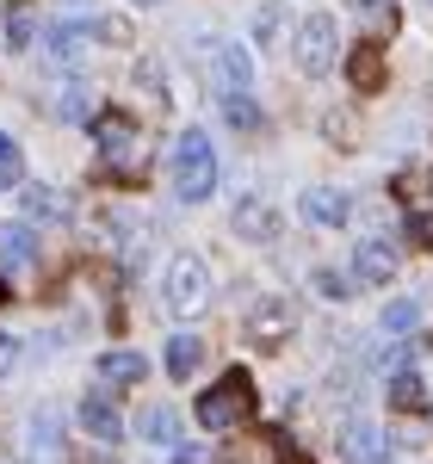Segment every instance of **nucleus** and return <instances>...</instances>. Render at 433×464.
<instances>
[{
  "label": "nucleus",
  "instance_id": "nucleus-7",
  "mask_svg": "<svg viewBox=\"0 0 433 464\" xmlns=\"http://www.w3.org/2000/svg\"><path fill=\"white\" fill-rule=\"evenodd\" d=\"M242 334H248L260 353L285 347V334H291V304H285V297H254L248 316H242Z\"/></svg>",
  "mask_w": 433,
  "mask_h": 464
},
{
  "label": "nucleus",
  "instance_id": "nucleus-6",
  "mask_svg": "<svg viewBox=\"0 0 433 464\" xmlns=\"http://www.w3.org/2000/svg\"><path fill=\"white\" fill-rule=\"evenodd\" d=\"M198 56H205V74H211L216 93H248L254 87V56L236 37H198Z\"/></svg>",
  "mask_w": 433,
  "mask_h": 464
},
{
  "label": "nucleus",
  "instance_id": "nucleus-28",
  "mask_svg": "<svg viewBox=\"0 0 433 464\" xmlns=\"http://www.w3.org/2000/svg\"><path fill=\"white\" fill-rule=\"evenodd\" d=\"M279 32H285V6H260L254 13V44H279Z\"/></svg>",
  "mask_w": 433,
  "mask_h": 464
},
{
  "label": "nucleus",
  "instance_id": "nucleus-23",
  "mask_svg": "<svg viewBox=\"0 0 433 464\" xmlns=\"http://www.w3.org/2000/svg\"><path fill=\"white\" fill-rule=\"evenodd\" d=\"M87 37H100V44H111V50H124L137 32H130V19H124V13H100V19L87 25Z\"/></svg>",
  "mask_w": 433,
  "mask_h": 464
},
{
  "label": "nucleus",
  "instance_id": "nucleus-10",
  "mask_svg": "<svg viewBox=\"0 0 433 464\" xmlns=\"http://www.w3.org/2000/svg\"><path fill=\"white\" fill-rule=\"evenodd\" d=\"M279 229H285L279 205H266V198H242L236 205V236L242 242H279Z\"/></svg>",
  "mask_w": 433,
  "mask_h": 464
},
{
  "label": "nucleus",
  "instance_id": "nucleus-11",
  "mask_svg": "<svg viewBox=\"0 0 433 464\" xmlns=\"http://www.w3.org/2000/svg\"><path fill=\"white\" fill-rule=\"evenodd\" d=\"M297 205H303L310 223H322V229H341V223L353 217V198H347L341 186H303V198H297Z\"/></svg>",
  "mask_w": 433,
  "mask_h": 464
},
{
  "label": "nucleus",
  "instance_id": "nucleus-31",
  "mask_svg": "<svg viewBox=\"0 0 433 464\" xmlns=\"http://www.w3.org/2000/svg\"><path fill=\"white\" fill-rule=\"evenodd\" d=\"M6 44L25 50V44H32V19H13V25H6Z\"/></svg>",
  "mask_w": 433,
  "mask_h": 464
},
{
  "label": "nucleus",
  "instance_id": "nucleus-3",
  "mask_svg": "<svg viewBox=\"0 0 433 464\" xmlns=\"http://www.w3.org/2000/svg\"><path fill=\"white\" fill-rule=\"evenodd\" d=\"M168 161H174V192H180L186 205H205L216 192V149L205 130H180Z\"/></svg>",
  "mask_w": 433,
  "mask_h": 464
},
{
  "label": "nucleus",
  "instance_id": "nucleus-25",
  "mask_svg": "<svg viewBox=\"0 0 433 464\" xmlns=\"http://www.w3.org/2000/svg\"><path fill=\"white\" fill-rule=\"evenodd\" d=\"M223 118H229L236 130H260V106H254L248 93H223Z\"/></svg>",
  "mask_w": 433,
  "mask_h": 464
},
{
  "label": "nucleus",
  "instance_id": "nucleus-5",
  "mask_svg": "<svg viewBox=\"0 0 433 464\" xmlns=\"http://www.w3.org/2000/svg\"><path fill=\"white\" fill-rule=\"evenodd\" d=\"M291 56H297L303 74H328L334 56H341V19H334V13H310V19L297 25V37H291Z\"/></svg>",
  "mask_w": 433,
  "mask_h": 464
},
{
  "label": "nucleus",
  "instance_id": "nucleus-2",
  "mask_svg": "<svg viewBox=\"0 0 433 464\" xmlns=\"http://www.w3.org/2000/svg\"><path fill=\"white\" fill-rule=\"evenodd\" d=\"M192 415H198V428H211V433H236L254 415V378L248 372H223L211 391H198Z\"/></svg>",
  "mask_w": 433,
  "mask_h": 464
},
{
  "label": "nucleus",
  "instance_id": "nucleus-24",
  "mask_svg": "<svg viewBox=\"0 0 433 464\" xmlns=\"http://www.w3.org/2000/svg\"><path fill=\"white\" fill-rule=\"evenodd\" d=\"M137 87L149 93V106H168V69H161L155 56H143V63H137Z\"/></svg>",
  "mask_w": 433,
  "mask_h": 464
},
{
  "label": "nucleus",
  "instance_id": "nucleus-20",
  "mask_svg": "<svg viewBox=\"0 0 433 464\" xmlns=\"http://www.w3.org/2000/svg\"><path fill=\"white\" fill-rule=\"evenodd\" d=\"M137 433H143L149 446H174V440H180V415H174L168 402H149L143 415H137Z\"/></svg>",
  "mask_w": 433,
  "mask_h": 464
},
{
  "label": "nucleus",
  "instance_id": "nucleus-14",
  "mask_svg": "<svg viewBox=\"0 0 433 464\" xmlns=\"http://www.w3.org/2000/svg\"><path fill=\"white\" fill-rule=\"evenodd\" d=\"M74 192L69 186H25V223H69Z\"/></svg>",
  "mask_w": 433,
  "mask_h": 464
},
{
  "label": "nucleus",
  "instance_id": "nucleus-9",
  "mask_svg": "<svg viewBox=\"0 0 433 464\" xmlns=\"http://www.w3.org/2000/svg\"><path fill=\"white\" fill-rule=\"evenodd\" d=\"M341 459L347 464H390V433L378 421H347L341 428Z\"/></svg>",
  "mask_w": 433,
  "mask_h": 464
},
{
  "label": "nucleus",
  "instance_id": "nucleus-34",
  "mask_svg": "<svg viewBox=\"0 0 433 464\" xmlns=\"http://www.w3.org/2000/svg\"><path fill=\"white\" fill-rule=\"evenodd\" d=\"M174 464H198V452H174Z\"/></svg>",
  "mask_w": 433,
  "mask_h": 464
},
{
  "label": "nucleus",
  "instance_id": "nucleus-27",
  "mask_svg": "<svg viewBox=\"0 0 433 464\" xmlns=\"http://www.w3.org/2000/svg\"><path fill=\"white\" fill-rule=\"evenodd\" d=\"M19 179H25V155H19L13 137H0V192H13Z\"/></svg>",
  "mask_w": 433,
  "mask_h": 464
},
{
  "label": "nucleus",
  "instance_id": "nucleus-32",
  "mask_svg": "<svg viewBox=\"0 0 433 464\" xmlns=\"http://www.w3.org/2000/svg\"><path fill=\"white\" fill-rule=\"evenodd\" d=\"M328 137L334 143H353V118H328Z\"/></svg>",
  "mask_w": 433,
  "mask_h": 464
},
{
  "label": "nucleus",
  "instance_id": "nucleus-18",
  "mask_svg": "<svg viewBox=\"0 0 433 464\" xmlns=\"http://www.w3.org/2000/svg\"><path fill=\"white\" fill-rule=\"evenodd\" d=\"M100 378H106L111 391H124V384H143L149 378V359L130 353V347H111V353H100Z\"/></svg>",
  "mask_w": 433,
  "mask_h": 464
},
{
  "label": "nucleus",
  "instance_id": "nucleus-16",
  "mask_svg": "<svg viewBox=\"0 0 433 464\" xmlns=\"http://www.w3.org/2000/svg\"><path fill=\"white\" fill-rule=\"evenodd\" d=\"M0 266H6V273H25V266H37V236H32V223H6V229H0Z\"/></svg>",
  "mask_w": 433,
  "mask_h": 464
},
{
  "label": "nucleus",
  "instance_id": "nucleus-12",
  "mask_svg": "<svg viewBox=\"0 0 433 464\" xmlns=\"http://www.w3.org/2000/svg\"><path fill=\"white\" fill-rule=\"evenodd\" d=\"M229 464H285V433L260 428V433H242V440H229Z\"/></svg>",
  "mask_w": 433,
  "mask_h": 464
},
{
  "label": "nucleus",
  "instance_id": "nucleus-17",
  "mask_svg": "<svg viewBox=\"0 0 433 464\" xmlns=\"http://www.w3.org/2000/svg\"><path fill=\"white\" fill-rule=\"evenodd\" d=\"M87 44H93V37H87V25H69V19H63V25H50V32H43V56L69 69V63H81V56H87Z\"/></svg>",
  "mask_w": 433,
  "mask_h": 464
},
{
  "label": "nucleus",
  "instance_id": "nucleus-21",
  "mask_svg": "<svg viewBox=\"0 0 433 464\" xmlns=\"http://www.w3.org/2000/svg\"><path fill=\"white\" fill-rule=\"evenodd\" d=\"M378 322H384V334H390V341H409V334L421 328V304H415V297H390Z\"/></svg>",
  "mask_w": 433,
  "mask_h": 464
},
{
  "label": "nucleus",
  "instance_id": "nucleus-29",
  "mask_svg": "<svg viewBox=\"0 0 433 464\" xmlns=\"http://www.w3.org/2000/svg\"><path fill=\"white\" fill-rule=\"evenodd\" d=\"M316 291H322V297H353V279H347V273H334V266H322V273H316Z\"/></svg>",
  "mask_w": 433,
  "mask_h": 464
},
{
  "label": "nucleus",
  "instance_id": "nucleus-19",
  "mask_svg": "<svg viewBox=\"0 0 433 464\" xmlns=\"http://www.w3.org/2000/svg\"><path fill=\"white\" fill-rule=\"evenodd\" d=\"M353 19L365 25V37L371 44H384V37L402 25V13H397V0H353Z\"/></svg>",
  "mask_w": 433,
  "mask_h": 464
},
{
  "label": "nucleus",
  "instance_id": "nucleus-30",
  "mask_svg": "<svg viewBox=\"0 0 433 464\" xmlns=\"http://www.w3.org/2000/svg\"><path fill=\"white\" fill-rule=\"evenodd\" d=\"M409 236H415L421 248H433V211H415V217H409Z\"/></svg>",
  "mask_w": 433,
  "mask_h": 464
},
{
  "label": "nucleus",
  "instance_id": "nucleus-33",
  "mask_svg": "<svg viewBox=\"0 0 433 464\" xmlns=\"http://www.w3.org/2000/svg\"><path fill=\"white\" fill-rule=\"evenodd\" d=\"M13 353H19V341H13V334L0 328V365H13Z\"/></svg>",
  "mask_w": 433,
  "mask_h": 464
},
{
  "label": "nucleus",
  "instance_id": "nucleus-1",
  "mask_svg": "<svg viewBox=\"0 0 433 464\" xmlns=\"http://www.w3.org/2000/svg\"><path fill=\"white\" fill-rule=\"evenodd\" d=\"M93 143H100V174L106 179H143L149 143L124 111H100V118H93Z\"/></svg>",
  "mask_w": 433,
  "mask_h": 464
},
{
  "label": "nucleus",
  "instance_id": "nucleus-22",
  "mask_svg": "<svg viewBox=\"0 0 433 464\" xmlns=\"http://www.w3.org/2000/svg\"><path fill=\"white\" fill-rule=\"evenodd\" d=\"M198 359H205V341H198V334H174V341H168V372H174L180 384L198 372Z\"/></svg>",
  "mask_w": 433,
  "mask_h": 464
},
{
  "label": "nucleus",
  "instance_id": "nucleus-13",
  "mask_svg": "<svg viewBox=\"0 0 433 464\" xmlns=\"http://www.w3.org/2000/svg\"><path fill=\"white\" fill-rule=\"evenodd\" d=\"M81 433H87V440H100V446H111V440H124V421H118V409H111V396L100 391H87L81 396Z\"/></svg>",
  "mask_w": 433,
  "mask_h": 464
},
{
  "label": "nucleus",
  "instance_id": "nucleus-8",
  "mask_svg": "<svg viewBox=\"0 0 433 464\" xmlns=\"http://www.w3.org/2000/svg\"><path fill=\"white\" fill-rule=\"evenodd\" d=\"M397 266H402L397 242H384V236H360V242H353V279H360V285H390Z\"/></svg>",
  "mask_w": 433,
  "mask_h": 464
},
{
  "label": "nucleus",
  "instance_id": "nucleus-15",
  "mask_svg": "<svg viewBox=\"0 0 433 464\" xmlns=\"http://www.w3.org/2000/svg\"><path fill=\"white\" fill-rule=\"evenodd\" d=\"M347 81H353L360 93H378V87H384V44L365 37L360 50H347Z\"/></svg>",
  "mask_w": 433,
  "mask_h": 464
},
{
  "label": "nucleus",
  "instance_id": "nucleus-26",
  "mask_svg": "<svg viewBox=\"0 0 433 464\" xmlns=\"http://www.w3.org/2000/svg\"><path fill=\"white\" fill-rule=\"evenodd\" d=\"M421 402H428L421 378H415V372H397V378H390V409H421Z\"/></svg>",
  "mask_w": 433,
  "mask_h": 464
},
{
  "label": "nucleus",
  "instance_id": "nucleus-4",
  "mask_svg": "<svg viewBox=\"0 0 433 464\" xmlns=\"http://www.w3.org/2000/svg\"><path fill=\"white\" fill-rule=\"evenodd\" d=\"M161 304L174 316H198L211 304V260L205 254H174L168 260V279H161Z\"/></svg>",
  "mask_w": 433,
  "mask_h": 464
},
{
  "label": "nucleus",
  "instance_id": "nucleus-35",
  "mask_svg": "<svg viewBox=\"0 0 433 464\" xmlns=\"http://www.w3.org/2000/svg\"><path fill=\"white\" fill-rule=\"evenodd\" d=\"M143 6H155V0H143Z\"/></svg>",
  "mask_w": 433,
  "mask_h": 464
}]
</instances>
